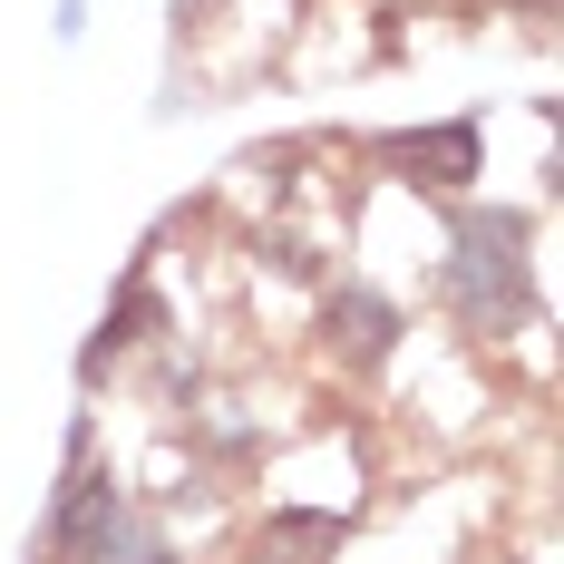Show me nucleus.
<instances>
[{
  "mask_svg": "<svg viewBox=\"0 0 564 564\" xmlns=\"http://www.w3.org/2000/svg\"><path fill=\"white\" fill-rule=\"evenodd\" d=\"M127 564H175V555H166V545H137V555H127Z\"/></svg>",
  "mask_w": 564,
  "mask_h": 564,
  "instance_id": "7",
  "label": "nucleus"
},
{
  "mask_svg": "<svg viewBox=\"0 0 564 564\" xmlns=\"http://www.w3.org/2000/svg\"><path fill=\"white\" fill-rule=\"evenodd\" d=\"M147 322H156V292H147V273H137V282H127V302H117L108 322H98V340H88V360H78V370L98 380V370H108L127 340H147Z\"/></svg>",
  "mask_w": 564,
  "mask_h": 564,
  "instance_id": "6",
  "label": "nucleus"
},
{
  "mask_svg": "<svg viewBox=\"0 0 564 564\" xmlns=\"http://www.w3.org/2000/svg\"><path fill=\"white\" fill-rule=\"evenodd\" d=\"M322 332H332V350H340V360H390L399 312L380 302V292H332V302H322Z\"/></svg>",
  "mask_w": 564,
  "mask_h": 564,
  "instance_id": "5",
  "label": "nucleus"
},
{
  "mask_svg": "<svg viewBox=\"0 0 564 564\" xmlns=\"http://www.w3.org/2000/svg\"><path fill=\"white\" fill-rule=\"evenodd\" d=\"M340 525L332 507H273L253 525V564H340Z\"/></svg>",
  "mask_w": 564,
  "mask_h": 564,
  "instance_id": "4",
  "label": "nucleus"
},
{
  "mask_svg": "<svg viewBox=\"0 0 564 564\" xmlns=\"http://www.w3.org/2000/svg\"><path fill=\"white\" fill-rule=\"evenodd\" d=\"M117 525H127L117 477H108V467H78V477H68V497H58L50 555H58V564H117Z\"/></svg>",
  "mask_w": 564,
  "mask_h": 564,
  "instance_id": "2",
  "label": "nucleus"
},
{
  "mask_svg": "<svg viewBox=\"0 0 564 564\" xmlns=\"http://www.w3.org/2000/svg\"><path fill=\"white\" fill-rule=\"evenodd\" d=\"M409 185H429V195H457L467 175H477V117H448V127H419V137H390L380 147Z\"/></svg>",
  "mask_w": 564,
  "mask_h": 564,
  "instance_id": "3",
  "label": "nucleus"
},
{
  "mask_svg": "<svg viewBox=\"0 0 564 564\" xmlns=\"http://www.w3.org/2000/svg\"><path fill=\"white\" fill-rule=\"evenodd\" d=\"M448 312L467 332H516L535 312V273H525V215H457L448 234Z\"/></svg>",
  "mask_w": 564,
  "mask_h": 564,
  "instance_id": "1",
  "label": "nucleus"
}]
</instances>
